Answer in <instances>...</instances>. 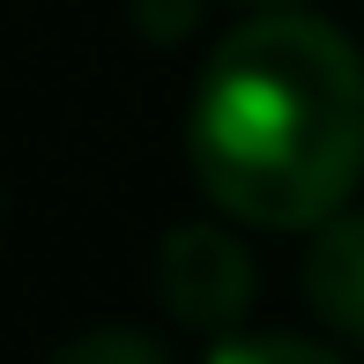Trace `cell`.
<instances>
[{"instance_id":"cell-1","label":"cell","mask_w":364,"mask_h":364,"mask_svg":"<svg viewBox=\"0 0 364 364\" xmlns=\"http://www.w3.org/2000/svg\"><path fill=\"white\" fill-rule=\"evenodd\" d=\"M201 193L253 230H320L364 178V60L312 15H253L186 112Z\"/></svg>"},{"instance_id":"cell-2","label":"cell","mask_w":364,"mask_h":364,"mask_svg":"<svg viewBox=\"0 0 364 364\" xmlns=\"http://www.w3.org/2000/svg\"><path fill=\"white\" fill-rule=\"evenodd\" d=\"M156 297L171 320L201 327V335H230L253 312V260L223 230H171L156 253Z\"/></svg>"},{"instance_id":"cell-3","label":"cell","mask_w":364,"mask_h":364,"mask_svg":"<svg viewBox=\"0 0 364 364\" xmlns=\"http://www.w3.org/2000/svg\"><path fill=\"white\" fill-rule=\"evenodd\" d=\"M305 297L335 335L364 342V216H327L305 245Z\"/></svg>"},{"instance_id":"cell-4","label":"cell","mask_w":364,"mask_h":364,"mask_svg":"<svg viewBox=\"0 0 364 364\" xmlns=\"http://www.w3.org/2000/svg\"><path fill=\"white\" fill-rule=\"evenodd\" d=\"M216 364H327V342H305V335H216L208 342Z\"/></svg>"},{"instance_id":"cell-5","label":"cell","mask_w":364,"mask_h":364,"mask_svg":"<svg viewBox=\"0 0 364 364\" xmlns=\"http://www.w3.org/2000/svg\"><path fill=\"white\" fill-rule=\"evenodd\" d=\"M68 364H90V357H141V364H156L164 350L149 335H82V342H68V350H60Z\"/></svg>"}]
</instances>
